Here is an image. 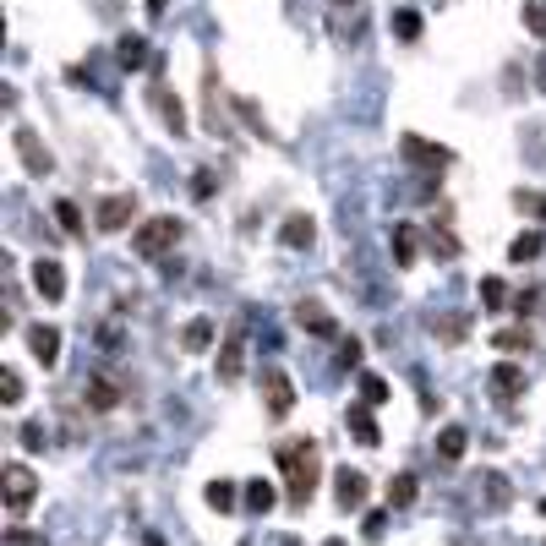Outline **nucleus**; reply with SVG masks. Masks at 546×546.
Wrapping results in <instances>:
<instances>
[{"label": "nucleus", "instance_id": "nucleus-1", "mask_svg": "<svg viewBox=\"0 0 546 546\" xmlns=\"http://www.w3.org/2000/svg\"><path fill=\"white\" fill-rule=\"evenodd\" d=\"M279 470H284V487H290V503H312L317 492V476H323V459H317V443L312 438H290L279 443Z\"/></svg>", "mask_w": 546, "mask_h": 546}, {"label": "nucleus", "instance_id": "nucleus-2", "mask_svg": "<svg viewBox=\"0 0 546 546\" xmlns=\"http://www.w3.org/2000/svg\"><path fill=\"white\" fill-rule=\"evenodd\" d=\"M175 241H180V219H170V213H153V219H142L131 230V252L137 257H164Z\"/></svg>", "mask_w": 546, "mask_h": 546}, {"label": "nucleus", "instance_id": "nucleus-3", "mask_svg": "<svg viewBox=\"0 0 546 546\" xmlns=\"http://www.w3.org/2000/svg\"><path fill=\"white\" fill-rule=\"evenodd\" d=\"M93 224H98L104 235H115V230L137 224V197H131V191H109V197H98V208H93Z\"/></svg>", "mask_w": 546, "mask_h": 546}, {"label": "nucleus", "instance_id": "nucleus-4", "mask_svg": "<svg viewBox=\"0 0 546 546\" xmlns=\"http://www.w3.org/2000/svg\"><path fill=\"white\" fill-rule=\"evenodd\" d=\"M33 498H38V476H33L27 465H5V509H11V514H27Z\"/></svg>", "mask_w": 546, "mask_h": 546}, {"label": "nucleus", "instance_id": "nucleus-5", "mask_svg": "<svg viewBox=\"0 0 546 546\" xmlns=\"http://www.w3.org/2000/svg\"><path fill=\"white\" fill-rule=\"evenodd\" d=\"M241 377H246V334L235 328L219 350V383H241Z\"/></svg>", "mask_w": 546, "mask_h": 546}, {"label": "nucleus", "instance_id": "nucleus-6", "mask_svg": "<svg viewBox=\"0 0 546 546\" xmlns=\"http://www.w3.org/2000/svg\"><path fill=\"white\" fill-rule=\"evenodd\" d=\"M33 290H38L44 301H60V295H66V268H60L55 257H38V263H33Z\"/></svg>", "mask_w": 546, "mask_h": 546}, {"label": "nucleus", "instance_id": "nucleus-7", "mask_svg": "<svg viewBox=\"0 0 546 546\" xmlns=\"http://www.w3.org/2000/svg\"><path fill=\"white\" fill-rule=\"evenodd\" d=\"M290 410H295V383H290L279 366H268V416H273V421H284Z\"/></svg>", "mask_w": 546, "mask_h": 546}, {"label": "nucleus", "instance_id": "nucleus-8", "mask_svg": "<svg viewBox=\"0 0 546 546\" xmlns=\"http://www.w3.org/2000/svg\"><path fill=\"white\" fill-rule=\"evenodd\" d=\"M148 104L159 109V120H164V126H170L175 137H186V109H180V98H170V88H164V82H153Z\"/></svg>", "mask_w": 546, "mask_h": 546}, {"label": "nucleus", "instance_id": "nucleus-9", "mask_svg": "<svg viewBox=\"0 0 546 546\" xmlns=\"http://www.w3.org/2000/svg\"><path fill=\"white\" fill-rule=\"evenodd\" d=\"M11 142H16V153H22V164H27L33 175H49V170H55L49 148H38V137H33L27 126H16V137H11Z\"/></svg>", "mask_w": 546, "mask_h": 546}, {"label": "nucleus", "instance_id": "nucleus-10", "mask_svg": "<svg viewBox=\"0 0 546 546\" xmlns=\"http://www.w3.org/2000/svg\"><path fill=\"white\" fill-rule=\"evenodd\" d=\"M487 383H492L498 399H520V394H525V366H520V361H498Z\"/></svg>", "mask_w": 546, "mask_h": 546}, {"label": "nucleus", "instance_id": "nucleus-11", "mask_svg": "<svg viewBox=\"0 0 546 546\" xmlns=\"http://www.w3.org/2000/svg\"><path fill=\"white\" fill-rule=\"evenodd\" d=\"M295 323H301L306 334H317V339H334V334H339V323H334L328 306H317V301H301V306H295Z\"/></svg>", "mask_w": 546, "mask_h": 546}, {"label": "nucleus", "instance_id": "nucleus-12", "mask_svg": "<svg viewBox=\"0 0 546 546\" xmlns=\"http://www.w3.org/2000/svg\"><path fill=\"white\" fill-rule=\"evenodd\" d=\"M334 503L339 509H361L366 503V476L361 470H339L334 476Z\"/></svg>", "mask_w": 546, "mask_h": 546}, {"label": "nucleus", "instance_id": "nucleus-13", "mask_svg": "<svg viewBox=\"0 0 546 546\" xmlns=\"http://www.w3.org/2000/svg\"><path fill=\"white\" fill-rule=\"evenodd\" d=\"M27 350H33L38 366H55V361H60V334L38 323V328H27Z\"/></svg>", "mask_w": 546, "mask_h": 546}, {"label": "nucleus", "instance_id": "nucleus-14", "mask_svg": "<svg viewBox=\"0 0 546 546\" xmlns=\"http://www.w3.org/2000/svg\"><path fill=\"white\" fill-rule=\"evenodd\" d=\"M312 235H317V219H312V213H290V219H284V230H279V241H284L290 252L312 246Z\"/></svg>", "mask_w": 546, "mask_h": 546}, {"label": "nucleus", "instance_id": "nucleus-15", "mask_svg": "<svg viewBox=\"0 0 546 546\" xmlns=\"http://www.w3.org/2000/svg\"><path fill=\"white\" fill-rule=\"evenodd\" d=\"M82 399H88V410H115V405H120V383L88 377V383H82Z\"/></svg>", "mask_w": 546, "mask_h": 546}, {"label": "nucleus", "instance_id": "nucleus-16", "mask_svg": "<svg viewBox=\"0 0 546 546\" xmlns=\"http://www.w3.org/2000/svg\"><path fill=\"white\" fill-rule=\"evenodd\" d=\"M492 345H498L503 355H531L536 334H531V328H498V334H492Z\"/></svg>", "mask_w": 546, "mask_h": 546}, {"label": "nucleus", "instance_id": "nucleus-17", "mask_svg": "<svg viewBox=\"0 0 546 546\" xmlns=\"http://www.w3.org/2000/svg\"><path fill=\"white\" fill-rule=\"evenodd\" d=\"M115 60H120L126 71H142V66H148V44H142L137 33H126V38L115 44Z\"/></svg>", "mask_w": 546, "mask_h": 546}, {"label": "nucleus", "instance_id": "nucleus-18", "mask_svg": "<svg viewBox=\"0 0 546 546\" xmlns=\"http://www.w3.org/2000/svg\"><path fill=\"white\" fill-rule=\"evenodd\" d=\"M405 159H416V164H432V170H443V164H448V148H432V142H421V137H405Z\"/></svg>", "mask_w": 546, "mask_h": 546}, {"label": "nucleus", "instance_id": "nucleus-19", "mask_svg": "<svg viewBox=\"0 0 546 546\" xmlns=\"http://www.w3.org/2000/svg\"><path fill=\"white\" fill-rule=\"evenodd\" d=\"M366 410H372L366 399H361V410H350V432L361 438V448H377V443H383V432H377V421H372Z\"/></svg>", "mask_w": 546, "mask_h": 546}, {"label": "nucleus", "instance_id": "nucleus-20", "mask_svg": "<svg viewBox=\"0 0 546 546\" xmlns=\"http://www.w3.org/2000/svg\"><path fill=\"white\" fill-rule=\"evenodd\" d=\"M394 263L399 268L416 263V224H394Z\"/></svg>", "mask_w": 546, "mask_h": 546}, {"label": "nucleus", "instance_id": "nucleus-21", "mask_svg": "<svg viewBox=\"0 0 546 546\" xmlns=\"http://www.w3.org/2000/svg\"><path fill=\"white\" fill-rule=\"evenodd\" d=\"M416 492H421V481L405 470V476H394V487H388V509H410L416 503Z\"/></svg>", "mask_w": 546, "mask_h": 546}, {"label": "nucleus", "instance_id": "nucleus-22", "mask_svg": "<svg viewBox=\"0 0 546 546\" xmlns=\"http://www.w3.org/2000/svg\"><path fill=\"white\" fill-rule=\"evenodd\" d=\"M465 427H443V438H438V448H443V459H465Z\"/></svg>", "mask_w": 546, "mask_h": 546}, {"label": "nucleus", "instance_id": "nucleus-23", "mask_svg": "<svg viewBox=\"0 0 546 546\" xmlns=\"http://www.w3.org/2000/svg\"><path fill=\"white\" fill-rule=\"evenodd\" d=\"M273 503H279V492H273L268 481H252V487H246V509H257V514H268Z\"/></svg>", "mask_w": 546, "mask_h": 546}, {"label": "nucleus", "instance_id": "nucleus-24", "mask_svg": "<svg viewBox=\"0 0 546 546\" xmlns=\"http://www.w3.org/2000/svg\"><path fill=\"white\" fill-rule=\"evenodd\" d=\"M541 235H520V241H514V246H509V263H531V257H541Z\"/></svg>", "mask_w": 546, "mask_h": 546}, {"label": "nucleus", "instance_id": "nucleus-25", "mask_svg": "<svg viewBox=\"0 0 546 546\" xmlns=\"http://www.w3.org/2000/svg\"><path fill=\"white\" fill-rule=\"evenodd\" d=\"M55 219H60L66 235H82V208L77 202H55Z\"/></svg>", "mask_w": 546, "mask_h": 546}, {"label": "nucleus", "instance_id": "nucleus-26", "mask_svg": "<svg viewBox=\"0 0 546 546\" xmlns=\"http://www.w3.org/2000/svg\"><path fill=\"white\" fill-rule=\"evenodd\" d=\"M481 301H487L492 312H503V306H509L514 295H509V284H503V279H487V284H481Z\"/></svg>", "mask_w": 546, "mask_h": 546}, {"label": "nucleus", "instance_id": "nucleus-27", "mask_svg": "<svg viewBox=\"0 0 546 546\" xmlns=\"http://www.w3.org/2000/svg\"><path fill=\"white\" fill-rule=\"evenodd\" d=\"M361 399H366V405H388V383H383L377 372H366V377H361Z\"/></svg>", "mask_w": 546, "mask_h": 546}, {"label": "nucleus", "instance_id": "nucleus-28", "mask_svg": "<svg viewBox=\"0 0 546 546\" xmlns=\"http://www.w3.org/2000/svg\"><path fill=\"white\" fill-rule=\"evenodd\" d=\"M0 394H5L0 405H22V377H16V366H5V372H0Z\"/></svg>", "mask_w": 546, "mask_h": 546}, {"label": "nucleus", "instance_id": "nucleus-29", "mask_svg": "<svg viewBox=\"0 0 546 546\" xmlns=\"http://www.w3.org/2000/svg\"><path fill=\"white\" fill-rule=\"evenodd\" d=\"M208 503H213L219 514H224V509H235V481H213V487H208Z\"/></svg>", "mask_w": 546, "mask_h": 546}, {"label": "nucleus", "instance_id": "nucleus-30", "mask_svg": "<svg viewBox=\"0 0 546 546\" xmlns=\"http://www.w3.org/2000/svg\"><path fill=\"white\" fill-rule=\"evenodd\" d=\"M525 27L536 38H546V0H525Z\"/></svg>", "mask_w": 546, "mask_h": 546}, {"label": "nucleus", "instance_id": "nucleus-31", "mask_svg": "<svg viewBox=\"0 0 546 546\" xmlns=\"http://www.w3.org/2000/svg\"><path fill=\"white\" fill-rule=\"evenodd\" d=\"M208 339H213V323H191L186 328V350H208Z\"/></svg>", "mask_w": 546, "mask_h": 546}, {"label": "nucleus", "instance_id": "nucleus-32", "mask_svg": "<svg viewBox=\"0 0 546 546\" xmlns=\"http://www.w3.org/2000/svg\"><path fill=\"white\" fill-rule=\"evenodd\" d=\"M394 27H399V38H416V33H421V16H416V11H394Z\"/></svg>", "mask_w": 546, "mask_h": 546}, {"label": "nucleus", "instance_id": "nucleus-33", "mask_svg": "<svg viewBox=\"0 0 546 546\" xmlns=\"http://www.w3.org/2000/svg\"><path fill=\"white\" fill-rule=\"evenodd\" d=\"M514 202H520L525 213H536V219H546V197H536V191H514Z\"/></svg>", "mask_w": 546, "mask_h": 546}, {"label": "nucleus", "instance_id": "nucleus-34", "mask_svg": "<svg viewBox=\"0 0 546 546\" xmlns=\"http://www.w3.org/2000/svg\"><path fill=\"white\" fill-rule=\"evenodd\" d=\"M339 366H361V339H345V345H339Z\"/></svg>", "mask_w": 546, "mask_h": 546}, {"label": "nucleus", "instance_id": "nucleus-35", "mask_svg": "<svg viewBox=\"0 0 546 546\" xmlns=\"http://www.w3.org/2000/svg\"><path fill=\"white\" fill-rule=\"evenodd\" d=\"M383 531H388V514H383V509H377V514H366V536H372V541H377V536H383Z\"/></svg>", "mask_w": 546, "mask_h": 546}, {"label": "nucleus", "instance_id": "nucleus-36", "mask_svg": "<svg viewBox=\"0 0 546 546\" xmlns=\"http://www.w3.org/2000/svg\"><path fill=\"white\" fill-rule=\"evenodd\" d=\"M536 301H541V295H536V290H520V295H514V312H520V317H525V312H531V306H536Z\"/></svg>", "mask_w": 546, "mask_h": 546}, {"label": "nucleus", "instance_id": "nucleus-37", "mask_svg": "<svg viewBox=\"0 0 546 546\" xmlns=\"http://www.w3.org/2000/svg\"><path fill=\"white\" fill-rule=\"evenodd\" d=\"M22 443H27V448H44V427L27 421V427H22Z\"/></svg>", "mask_w": 546, "mask_h": 546}, {"label": "nucleus", "instance_id": "nucleus-38", "mask_svg": "<svg viewBox=\"0 0 546 546\" xmlns=\"http://www.w3.org/2000/svg\"><path fill=\"white\" fill-rule=\"evenodd\" d=\"M170 11V0H148V16H164Z\"/></svg>", "mask_w": 546, "mask_h": 546}, {"label": "nucleus", "instance_id": "nucleus-39", "mask_svg": "<svg viewBox=\"0 0 546 546\" xmlns=\"http://www.w3.org/2000/svg\"><path fill=\"white\" fill-rule=\"evenodd\" d=\"M536 77H541V93H546V55H541V66H536Z\"/></svg>", "mask_w": 546, "mask_h": 546}, {"label": "nucleus", "instance_id": "nucleus-40", "mask_svg": "<svg viewBox=\"0 0 546 546\" xmlns=\"http://www.w3.org/2000/svg\"><path fill=\"white\" fill-rule=\"evenodd\" d=\"M323 546H350V541H339V536H334V541H323Z\"/></svg>", "mask_w": 546, "mask_h": 546}]
</instances>
